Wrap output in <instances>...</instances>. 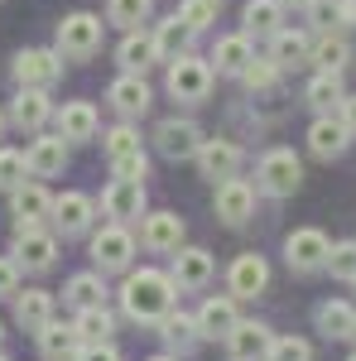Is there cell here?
<instances>
[{
    "mask_svg": "<svg viewBox=\"0 0 356 361\" xmlns=\"http://www.w3.org/2000/svg\"><path fill=\"white\" fill-rule=\"evenodd\" d=\"M173 275H159V270H135L121 284V308L130 323H159L168 308H173Z\"/></svg>",
    "mask_w": 356,
    "mask_h": 361,
    "instance_id": "1",
    "label": "cell"
},
{
    "mask_svg": "<svg viewBox=\"0 0 356 361\" xmlns=\"http://www.w3.org/2000/svg\"><path fill=\"white\" fill-rule=\"evenodd\" d=\"M255 183H260V193H270V197L299 193V183H303L299 154H294V149H270V154L260 159V169H255Z\"/></svg>",
    "mask_w": 356,
    "mask_h": 361,
    "instance_id": "2",
    "label": "cell"
},
{
    "mask_svg": "<svg viewBox=\"0 0 356 361\" xmlns=\"http://www.w3.org/2000/svg\"><path fill=\"white\" fill-rule=\"evenodd\" d=\"M207 92H212V63H202V58H173L168 63V97L173 102H207Z\"/></svg>",
    "mask_w": 356,
    "mask_h": 361,
    "instance_id": "3",
    "label": "cell"
},
{
    "mask_svg": "<svg viewBox=\"0 0 356 361\" xmlns=\"http://www.w3.org/2000/svg\"><path fill=\"white\" fill-rule=\"evenodd\" d=\"M102 49V20L92 15V10H78V15H68L63 25H58V54L73 58V63H82Z\"/></svg>",
    "mask_w": 356,
    "mask_h": 361,
    "instance_id": "4",
    "label": "cell"
},
{
    "mask_svg": "<svg viewBox=\"0 0 356 361\" xmlns=\"http://www.w3.org/2000/svg\"><path fill=\"white\" fill-rule=\"evenodd\" d=\"M328 255H332V241L318 231V226H299V231H289V241H284V260H289V270H328Z\"/></svg>",
    "mask_w": 356,
    "mask_h": 361,
    "instance_id": "5",
    "label": "cell"
},
{
    "mask_svg": "<svg viewBox=\"0 0 356 361\" xmlns=\"http://www.w3.org/2000/svg\"><path fill=\"white\" fill-rule=\"evenodd\" d=\"M63 78V54H54V49H20L15 54V82L20 87H49Z\"/></svg>",
    "mask_w": 356,
    "mask_h": 361,
    "instance_id": "6",
    "label": "cell"
},
{
    "mask_svg": "<svg viewBox=\"0 0 356 361\" xmlns=\"http://www.w3.org/2000/svg\"><path fill=\"white\" fill-rule=\"evenodd\" d=\"M130 255H135V236H130L121 222L102 226V231L92 236V260H97V270H102V275H106V270H125V265H130Z\"/></svg>",
    "mask_w": 356,
    "mask_h": 361,
    "instance_id": "7",
    "label": "cell"
},
{
    "mask_svg": "<svg viewBox=\"0 0 356 361\" xmlns=\"http://www.w3.org/2000/svg\"><path fill=\"white\" fill-rule=\"evenodd\" d=\"M197 145H202V130H197L192 121L168 116V121L154 126V149H159L164 159H192V154H197Z\"/></svg>",
    "mask_w": 356,
    "mask_h": 361,
    "instance_id": "8",
    "label": "cell"
},
{
    "mask_svg": "<svg viewBox=\"0 0 356 361\" xmlns=\"http://www.w3.org/2000/svg\"><path fill=\"white\" fill-rule=\"evenodd\" d=\"M212 207H217V217L226 226H241L255 212V188H250L246 178H221L217 193H212Z\"/></svg>",
    "mask_w": 356,
    "mask_h": 361,
    "instance_id": "9",
    "label": "cell"
},
{
    "mask_svg": "<svg viewBox=\"0 0 356 361\" xmlns=\"http://www.w3.org/2000/svg\"><path fill=\"white\" fill-rule=\"evenodd\" d=\"M10 255H15V265H20V270H49V265H54V255H58V241L49 236V231H39V226H20Z\"/></svg>",
    "mask_w": 356,
    "mask_h": 361,
    "instance_id": "10",
    "label": "cell"
},
{
    "mask_svg": "<svg viewBox=\"0 0 356 361\" xmlns=\"http://www.w3.org/2000/svg\"><path fill=\"white\" fill-rule=\"evenodd\" d=\"M192 159H197V169H202V173H207V178H236V169H241V145H236V140H202V145H197V154H192Z\"/></svg>",
    "mask_w": 356,
    "mask_h": 361,
    "instance_id": "11",
    "label": "cell"
},
{
    "mask_svg": "<svg viewBox=\"0 0 356 361\" xmlns=\"http://www.w3.org/2000/svg\"><path fill=\"white\" fill-rule=\"evenodd\" d=\"M102 207H106V217L116 222H130L145 212V178H111L106 193H102Z\"/></svg>",
    "mask_w": 356,
    "mask_h": 361,
    "instance_id": "12",
    "label": "cell"
},
{
    "mask_svg": "<svg viewBox=\"0 0 356 361\" xmlns=\"http://www.w3.org/2000/svg\"><path fill=\"white\" fill-rule=\"evenodd\" d=\"M236 323H241V313H236V294H212L207 304L197 308V333L212 337V342H217V337L226 342Z\"/></svg>",
    "mask_w": 356,
    "mask_h": 361,
    "instance_id": "13",
    "label": "cell"
},
{
    "mask_svg": "<svg viewBox=\"0 0 356 361\" xmlns=\"http://www.w3.org/2000/svg\"><path fill=\"white\" fill-rule=\"evenodd\" d=\"M49 116H54V102L44 87H20V97L10 102V126H20V130H44Z\"/></svg>",
    "mask_w": 356,
    "mask_h": 361,
    "instance_id": "14",
    "label": "cell"
},
{
    "mask_svg": "<svg viewBox=\"0 0 356 361\" xmlns=\"http://www.w3.org/2000/svg\"><path fill=\"white\" fill-rule=\"evenodd\" d=\"M270 342H274V333L265 323H236L231 337H226V352H231V361H265Z\"/></svg>",
    "mask_w": 356,
    "mask_h": 361,
    "instance_id": "15",
    "label": "cell"
},
{
    "mask_svg": "<svg viewBox=\"0 0 356 361\" xmlns=\"http://www.w3.org/2000/svg\"><path fill=\"white\" fill-rule=\"evenodd\" d=\"M231 294L236 299H255L265 284H270V265H265V255H255V250H246V255H236L231 260Z\"/></svg>",
    "mask_w": 356,
    "mask_h": 361,
    "instance_id": "16",
    "label": "cell"
},
{
    "mask_svg": "<svg viewBox=\"0 0 356 361\" xmlns=\"http://www.w3.org/2000/svg\"><path fill=\"white\" fill-rule=\"evenodd\" d=\"M25 159H29V173H34V178H54V173H63V164H68V140L63 135H39L25 149Z\"/></svg>",
    "mask_w": 356,
    "mask_h": 361,
    "instance_id": "17",
    "label": "cell"
},
{
    "mask_svg": "<svg viewBox=\"0 0 356 361\" xmlns=\"http://www.w3.org/2000/svg\"><path fill=\"white\" fill-rule=\"evenodd\" d=\"M10 207H15V231L20 226H39L44 217H54V197L44 193L39 183H20L10 193Z\"/></svg>",
    "mask_w": 356,
    "mask_h": 361,
    "instance_id": "18",
    "label": "cell"
},
{
    "mask_svg": "<svg viewBox=\"0 0 356 361\" xmlns=\"http://www.w3.org/2000/svg\"><path fill=\"white\" fill-rule=\"evenodd\" d=\"M15 323H20L25 333H44V328L54 323V294H49V289H25V294H15Z\"/></svg>",
    "mask_w": 356,
    "mask_h": 361,
    "instance_id": "19",
    "label": "cell"
},
{
    "mask_svg": "<svg viewBox=\"0 0 356 361\" xmlns=\"http://www.w3.org/2000/svg\"><path fill=\"white\" fill-rule=\"evenodd\" d=\"M92 197L87 193H63L54 197V226L63 231V236H82L87 226H92Z\"/></svg>",
    "mask_w": 356,
    "mask_h": 361,
    "instance_id": "20",
    "label": "cell"
},
{
    "mask_svg": "<svg viewBox=\"0 0 356 361\" xmlns=\"http://www.w3.org/2000/svg\"><path fill=\"white\" fill-rule=\"evenodd\" d=\"M212 279V255L202 246H178V255H173V284L178 289H202Z\"/></svg>",
    "mask_w": 356,
    "mask_h": 361,
    "instance_id": "21",
    "label": "cell"
},
{
    "mask_svg": "<svg viewBox=\"0 0 356 361\" xmlns=\"http://www.w3.org/2000/svg\"><path fill=\"white\" fill-rule=\"evenodd\" d=\"M106 97H111V106H116L121 116H145L149 111V87H145L140 73H121V78L111 82Z\"/></svg>",
    "mask_w": 356,
    "mask_h": 361,
    "instance_id": "22",
    "label": "cell"
},
{
    "mask_svg": "<svg viewBox=\"0 0 356 361\" xmlns=\"http://www.w3.org/2000/svg\"><path fill=\"white\" fill-rule=\"evenodd\" d=\"M347 140H352V130H347L342 121H332V116H318V121L308 126V149H313L318 159H337V154L347 149Z\"/></svg>",
    "mask_w": 356,
    "mask_h": 361,
    "instance_id": "23",
    "label": "cell"
},
{
    "mask_svg": "<svg viewBox=\"0 0 356 361\" xmlns=\"http://www.w3.org/2000/svg\"><path fill=\"white\" fill-rule=\"evenodd\" d=\"M58 135L68 140V145L92 140L97 135V106H92V102H68V106L58 111Z\"/></svg>",
    "mask_w": 356,
    "mask_h": 361,
    "instance_id": "24",
    "label": "cell"
},
{
    "mask_svg": "<svg viewBox=\"0 0 356 361\" xmlns=\"http://www.w3.org/2000/svg\"><path fill=\"white\" fill-rule=\"evenodd\" d=\"M140 236H145L149 250H178L183 246V217L178 212H149Z\"/></svg>",
    "mask_w": 356,
    "mask_h": 361,
    "instance_id": "25",
    "label": "cell"
},
{
    "mask_svg": "<svg viewBox=\"0 0 356 361\" xmlns=\"http://www.w3.org/2000/svg\"><path fill=\"white\" fill-rule=\"evenodd\" d=\"M241 20H246V34H255V39H274L279 25H284V5H279V0H246Z\"/></svg>",
    "mask_w": 356,
    "mask_h": 361,
    "instance_id": "26",
    "label": "cell"
},
{
    "mask_svg": "<svg viewBox=\"0 0 356 361\" xmlns=\"http://www.w3.org/2000/svg\"><path fill=\"white\" fill-rule=\"evenodd\" d=\"M116 58H121V68H125V73H140V78H145V68H149V63H159L154 34H135V29H130V34L121 39Z\"/></svg>",
    "mask_w": 356,
    "mask_h": 361,
    "instance_id": "27",
    "label": "cell"
},
{
    "mask_svg": "<svg viewBox=\"0 0 356 361\" xmlns=\"http://www.w3.org/2000/svg\"><path fill=\"white\" fill-rule=\"evenodd\" d=\"M192 34H197L192 25H183L178 15H168L164 25L154 29V49H159V58H164V63H173V58H183V54L192 49Z\"/></svg>",
    "mask_w": 356,
    "mask_h": 361,
    "instance_id": "28",
    "label": "cell"
},
{
    "mask_svg": "<svg viewBox=\"0 0 356 361\" xmlns=\"http://www.w3.org/2000/svg\"><path fill=\"white\" fill-rule=\"evenodd\" d=\"M250 34H226L217 39V49H212V63H217V73H231V78H241L250 63Z\"/></svg>",
    "mask_w": 356,
    "mask_h": 361,
    "instance_id": "29",
    "label": "cell"
},
{
    "mask_svg": "<svg viewBox=\"0 0 356 361\" xmlns=\"http://www.w3.org/2000/svg\"><path fill=\"white\" fill-rule=\"evenodd\" d=\"M159 337H164L178 357H183V352H192V347L202 342V333H197V318H188V313H173V308L159 318Z\"/></svg>",
    "mask_w": 356,
    "mask_h": 361,
    "instance_id": "30",
    "label": "cell"
},
{
    "mask_svg": "<svg viewBox=\"0 0 356 361\" xmlns=\"http://www.w3.org/2000/svg\"><path fill=\"white\" fill-rule=\"evenodd\" d=\"M34 337H39V352H44L49 361H73L78 347H82L78 328H63V323H49L44 333H34Z\"/></svg>",
    "mask_w": 356,
    "mask_h": 361,
    "instance_id": "31",
    "label": "cell"
},
{
    "mask_svg": "<svg viewBox=\"0 0 356 361\" xmlns=\"http://www.w3.org/2000/svg\"><path fill=\"white\" fill-rule=\"evenodd\" d=\"M303 97H308V106H313V111H337V106H342V97H347V87H342V73H318V78H313V82H308V92H303Z\"/></svg>",
    "mask_w": 356,
    "mask_h": 361,
    "instance_id": "32",
    "label": "cell"
},
{
    "mask_svg": "<svg viewBox=\"0 0 356 361\" xmlns=\"http://www.w3.org/2000/svg\"><path fill=\"white\" fill-rule=\"evenodd\" d=\"M308 58L318 63V73H342L352 63V44L342 34H323V39H313V54Z\"/></svg>",
    "mask_w": 356,
    "mask_h": 361,
    "instance_id": "33",
    "label": "cell"
},
{
    "mask_svg": "<svg viewBox=\"0 0 356 361\" xmlns=\"http://www.w3.org/2000/svg\"><path fill=\"white\" fill-rule=\"evenodd\" d=\"M313 54V39H308V34H303V29H279V34H274V63H279V68H294V63H303V58Z\"/></svg>",
    "mask_w": 356,
    "mask_h": 361,
    "instance_id": "34",
    "label": "cell"
},
{
    "mask_svg": "<svg viewBox=\"0 0 356 361\" xmlns=\"http://www.w3.org/2000/svg\"><path fill=\"white\" fill-rule=\"evenodd\" d=\"M78 337L82 342H111V333H116V318H111L106 308L97 304V308H78Z\"/></svg>",
    "mask_w": 356,
    "mask_h": 361,
    "instance_id": "35",
    "label": "cell"
},
{
    "mask_svg": "<svg viewBox=\"0 0 356 361\" xmlns=\"http://www.w3.org/2000/svg\"><path fill=\"white\" fill-rule=\"evenodd\" d=\"M102 294H106V284H102V275H73L68 279V289H63V299L68 304H78V308H97L102 304Z\"/></svg>",
    "mask_w": 356,
    "mask_h": 361,
    "instance_id": "36",
    "label": "cell"
},
{
    "mask_svg": "<svg viewBox=\"0 0 356 361\" xmlns=\"http://www.w3.org/2000/svg\"><path fill=\"white\" fill-rule=\"evenodd\" d=\"M154 15V0H106V20L121 29H135Z\"/></svg>",
    "mask_w": 356,
    "mask_h": 361,
    "instance_id": "37",
    "label": "cell"
},
{
    "mask_svg": "<svg viewBox=\"0 0 356 361\" xmlns=\"http://www.w3.org/2000/svg\"><path fill=\"white\" fill-rule=\"evenodd\" d=\"M318 328H323L328 337H352L356 313L347 304H323V308H318Z\"/></svg>",
    "mask_w": 356,
    "mask_h": 361,
    "instance_id": "38",
    "label": "cell"
},
{
    "mask_svg": "<svg viewBox=\"0 0 356 361\" xmlns=\"http://www.w3.org/2000/svg\"><path fill=\"white\" fill-rule=\"evenodd\" d=\"M25 173H29L25 149H0V193H15L25 183Z\"/></svg>",
    "mask_w": 356,
    "mask_h": 361,
    "instance_id": "39",
    "label": "cell"
},
{
    "mask_svg": "<svg viewBox=\"0 0 356 361\" xmlns=\"http://www.w3.org/2000/svg\"><path fill=\"white\" fill-rule=\"evenodd\" d=\"M241 78H246L250 92H265V87H274V78H279V63H274V58H250Z\"/></svg>",
    "mask_w": 356,
    "mask_h": 361,
    "instance_id": "40",
    "label": "cell"
},
{
    "mask_svg": "<svg viewBox=\"0 0 356 361\" xmlns=\"http://www.w3.org/2000/svg\"><path fill=\"white\" fill-rule=\"evenodd\" d=\"M265 361H313V347H308L303 337H274Z\"/></svg>",
    "mask_w": 356,
    "mask_h": 361,
    "instance_id": "41",
    "label": "cell"
},
{
    "mask_svg": "<svg viewBox=\"0 0 356 361\" xmlns=\"http://www.w3.org/2000/svg\"><path fill=\"white\" fill-rule=\"evenodd\" d=\"M145 145H140V130H130V126H116L106 135V154L111 159H125V154H140Z\"/></svg>",
    "mask_w": 356,
    "mask_h": 361,
    "instance_id": "42",
    "label": "cell"
},
{
    "mask_svg": "<svg viewBox=\"0 0 356 361\" xmlns=\"http://www.w3.org/2000/svg\"><path fill=\"white\" fill-rule=\"evenodd\" d=\"M318 10V20H332V25H342V29H356V0H318L313 5Z\"/></svg>",
    "mask_w": 356,
    "mask_h": 361,
    "instance_id": "43",
    "label": "cell"
},
{
    "mask_svg": "<svg viewBox=\"0 0 356 361\" xmlns=\"http://www.w3.org/2000/svg\"><path fill=\"white\" fill-rule=\"evenodd\" d=\"M328 270H332L337 279H356V241H342V246H332Z\"/></svg>",
    "mask_w": 356,
    "mask_h": 361,
    "instance_id": "44",
    "label": "cell"
},
{
    "mask_svg": "<svg viewBox=\"0 0 356 361\" xmlns=\"http://www.w3.org/2000/svg\"><path fill=\"white\" fill-rule=\"evenodd\" d=\"M111 173H116V178H145V173H149L145 149H140V154H125V159H111Z\"/></svg>",
    "mask_w": 356,
    "mask_h": 361,
    "instance_id": "45",
    "label": "cell"
},
{
    "mask_svg": "<svg viewBox=\"0 0 356 361\" xmlns=\"http://www.w3.org/2000/svg\"><path fill=\"white\" fill-rule=\"evenodd\" d=\"M178 20H183V25H192V29H197V34H202V29L212 25L217 15H212V10H202L197 0H183V5H178Z\"/></svg>",
    "mask_w": 356,
    "mask_h": 361,
    "instance_id": "46",
    "label": "cell"
},
{
    "mask_svg": "<svg viewBox=\"0 0 356 361\" xmlns=\"http://www.w3.org/2000/svg\"><path fill=\"white\" fill-rule=\"evenodd\" d=\"M73 361H121V352H116L111 342H82Z\"/></svg>",
    "mask_w": 356,
    "mask_h": 361,
    "instance_id": "47",
    "label": "cell"
},
{
    "mask_svg": "<svg viewBox=\"0 0 356 361\" xmlns=\"http://www.w3.org/2000/svg\"><path fill=\"white\" fill-rule=\"evenodd\" d=\"M15 294H20V265L0 260V299H15Z\"/></svg>",
    "mask_w": 356,
    "mask_h": 361,
    "instance_id": "48",
    "label": "cell"
},
{
    "mask_svg": "<svg viewBox=\"0 0 356 361\" xmlns=\"http://www.w3.org/2000/svg\"><path fill=\"white\" fill-rule=\"evenodd\" d=\"M337 111H342V126L356 135V92H347V97H342V106H337Z\"/></svg>",
    "mask_w": 356,
    "mask_h": 361,
    "instance_id": "49",
    "label": "cell"
},
{
    "mask_svg": "<svg viewBox=\"0 0 356 361\" xmlns=\"http://www.w3.org/2000/svg\"><path fill=\"white\" fill-rule=\"evenodd\" d=\"M279 5H294V10H313L318 0H279Z\"/></svg>",
    "mask_w": 356,
    "mask_h": 361,
    "instance_id": "50",
    "label": "cell"
},
{
    "mask_svg": "<svg viewBox=\"0 0 356 361\" xmlns=\"http://www.w3.org/2000/svg\"><path fill=\"white\" fill-rule=\"evenodd\" d=\"M197 5H202V10H212V15H217L221 5H226V0H197Z\"/></svg>",
    "mask_w": 356,
    "mask_h": 361,
    "instance_id": "51",
    "label": "cell"
},
{
    "mask_svg": "<svg viewBox=\"0 0 356 361\" xmlns=\"http://www.w3.org/2000/svg\"><path fill=\"white\" fill-rule=\"evenodd\" d=\"M149 361H178V357H149Z\"/></svg>",
    "mask_w": 356,
    "mask_h": 361,
    "instance_id": "52",
    "label": "cell"
},
{
    "mask_svg": "<svg viewBox=\"0 0 356 361\" xmlns=\"http://www.w3.org/2000/svg\"><path fill=\"white\" fill-rule=\"evenodd\" d=\"M5 121H10V116H5V111H0V130H5Z\"/></svg>",
    "mask_w": 356,
    "mask_h": 361,
    "instance_id": "53",
    "label": "cell"
},
{
    "mask_svg": "<svg viewBox=\"0 0 356 361\" xmlns=\"http://www.w3.org/2000/svg\"><path fill=\"white\" fill-rule=\"evenodd\" d=\"M0 337H5V328H0Z\"/></svg>",
    "mask_w": 356,
    "mask_h": 361,
    "instance_id": "54",
    "label": "cell"
},
{
    "mask_svg": "<svg viewBox=\"0 0 356 361\" xmlns=\"http://www.w3.org/2000/svg\"><path fill=\"white\" fill-rule=\"evenodd\" d=\"M0 361H10V357H0Z\"/></svg>",
    "mask_w": 356,
    "mask_h": 361,
    "instance_id": "55",
    "label": "cell"
},
{
    "mask_svg": "<svg viewBox=\"0 0 356 361\" xmlns=\"http://www.w3.org/2000/svg\"><path fill=\"white\" fill-rule=\"evenodd\" d=\"M352 337H356V328H352Z\"/></svg>",
    "mask_w": 356,
    "mask_h": 361,
    "instance_id": "56",
    "label": "cell"
},
{
    "mask_svg": "<svg viewBox=\"0 0 356 361\" xmlns=\"http://www.w3.org/2000/svg\"><path fill=\"white\" fill-rule=\"evenodd\" d=\"M352 361H356V352H352Z\"/></svg>",
    "mask_w": 356,
    "mask_h": 361,
    "instance_id": "57",
    "label": "cell"
}]
</instances>
